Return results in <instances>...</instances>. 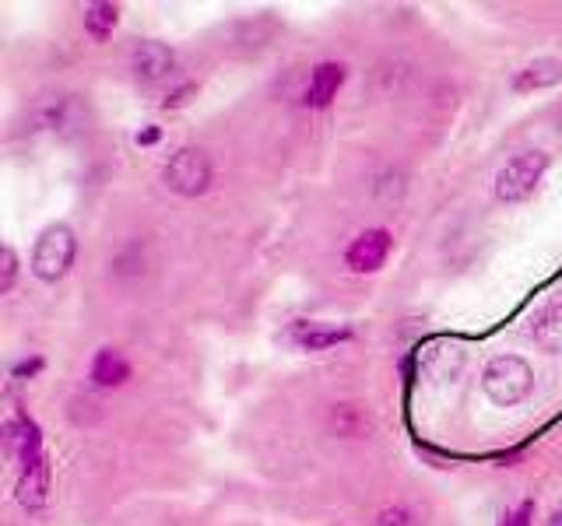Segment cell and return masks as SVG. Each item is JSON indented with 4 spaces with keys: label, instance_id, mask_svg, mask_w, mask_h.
Segmentation results:
<instances>
[{
    "label": "cell",
    "instance_id": "6da1fadb",
    "mask_svg": "<svg viewBox=\"0 0 562 526\" xmlns=\"http://www.w3.org/2000/svg\"><path fill=\"white\" fill-rule=\"evenodd\" d=\"M4 449L18 463V502L25 512H43L50 498V463L43 449V428L29 414L4 421Z\"/></svg>",
    "mask_w": 562,
    "mask_h": 526
},
{
    "label": "cell",
    "instance_id": "7a4b0ae2",
    "mask_svg": "<svg viewBox=\"0 0 562 526\" xmlns=\"http://www.w3.org/2000/svg\"><path fill=\"white\" fill-rule=\"evenodd\" d=\"M482 393L496 407H517L534 393V369L520 355H496L482 369Z\"/></svg>",
    "mask_w": 562,
    "mask_h": 526
},
{
    "label": "cell",
    "instance_id": "3957f363",
    "mask_svg": "<svg viewBox=\"0 0 562 526\" xmlns=\"http://www.w3.org/2000/svg\"><path fill=\"white\" fill-rule=\"evenodd\" d=\"M74 256H78V235H74V228L64 225V221L46 225L39 232L36 246H32V274L43 285H57L74 267Z\"/></svg>",
    "mask_w": 562,
    "mask_h": 526
},
{
    "label": "cell",
    "instance_id": "277c9868",
    "mask_svg": "<svg viewBox=\"0 0 562 526\" xmlns=\"http://www.w3.org/2000/svg\"><path fill=\"white\" fill-rule=\"evenodd\" d=\"M552 158L545 151H520L496 172V200L499 204H524L538 193Z\"/></svg>",
    "mask_w": 562,
    "mask_h": 526
},
{
    "label": "cell",
    "instance_id": "5b68a950",
    "mask_svg": "<svg viewBox=\"0 0 562 526\" xmlns=\"http://www.w3.org/2000/svg\"><path fill=\"white\" fill-rule=\"evenodd\" d=\"M211 179H215V169H211V158L204 148H180L176 155H169V162L162 165V183L166 190H173L176 197H204L211 190Z\"/></svg>",
    "mask_w": 562,
    "mask_h": 526
},
{
    "label": "cell",
    "instance_id": "8992f818",
    "mask_svg": "<svg viewBox=\"0 0 562 526\" xmlns=\"http://www.w3.org/2000/svg\"><path fill=\"white\" fill-rule=\"evenodd\" d=\"M390 249H394L390 228H366V232H359L348 242L345 267L352 274H376V271H383V263L390 260Z\"/></svg>",
    "mask_w": 562,
    "mask_h": 526
},
{
    "label": "cell",
    "instance_id": "52a82bcc",
    "mask_svg": "<svg viewBox=\"0 0 562 526\" xmlns=\"http://www.w3.org/2000/svg\"><path fill=\"white\" fill-rule=\"evenodd\" d=\"M176 71V53L173 46L155 43V39H145L130 50V74H134L141 85H162L169 81Z\"/></svg>",
    "mask_w": 562,
    "mask_h": 526
},
{
    "label": "cell",
    "instance_id": "ba28073f",
    "mask_svg": "<svg viewBox=\"0 0 562 526\" xmlns=\"http://www.w3.org/2000/svg\"><path fill=\"white\" fill-rule=\"evenodd\" d=\"M348 78V67L341 60H324L310 71V81H306V92H303V106L306 109H327L338 92L345 88Z\"/></svg>",
    "mask_w": 562,
    "mask_h": 526
},
{
    "label": "cell",
    "instance_id": "9c48e42d",
    "mask_svg": "<svg viewBox=\"0 0 562 526\" xmlns=\"http://www.w3.org/2000/svg\"><path fill=\"white\" fill-rule=\"evenodd\" d=\"M531 341L548 355H562V299H552L531 316Z\"/></svg>",
    "mask_w": 562,
    "mask_h": 526
},
{
    "label": "cell",
    "instance_id": "30bf717a",
    "mask_svg": "<svg viewBox=\"0 0 562 526\" xmlns=\"http://www.w3.org/2000/svg\"><path fill=\"white\" fill-rule=\"evenodd\" d=\"M130 362L123 358V351L116 348H99L92 358V365H88V379H92L99 390H116V386H123L130 379Z\"/></svg>",
    "mask_w": 562,
    "mask_h": 526
},
{
    "label": "cell",
    "instance_id": "8fae6325",
    "mask_svg": "<svg viewBox=\"0 0 562 526\" xmlns=\"http://www.w3.org/2000/svg\"><path fill=\"white\" fill-rule=\"evenodd\" d=\"M292 341L303 351H327V348H338V344L352 341V330L310 320V323H296V327H292Z\"/></svg>",
    "mask_w": 562,
    "mask_h": 526
},
{
    "label": "cell",
    "instance_id": "7c38bea8",
    "mask_svg": "<svg viewBox=\"0 0 562 526\" xmlns=\"http://www.w3.org/2000/svg\"><path fill=\"white\" fill-rule=\"evenodd\" d=\"M562 81V64L552 57H538L531 60V64H524L517 74H513V92L527 95V92H541V88H552Z\"/></svg>",
    "mask_w": 562,
    "mask_h": 526
},
{
    "label": "cell",
    "instance_id": "4fadbf2b",
    "mask_svg": "<svg viewBox=\"0 0 562 526\" xmlns=\"http://www.w3.org/2000/svg\"><path fill=\"white\" fill-rule=\"evenodd\" d=\"M81 22H85V32L95 39V43H106V39L116 32V25H120V8L109 4V0H99V4H88Z\"/></svg>",
    "mask_w": 562,
    "mask_h": 526
},
{
    "label": "cell",
    "instance_id": "5bb4252c",
    "mask_svg": "<svg viewBox=\"0 0 562 526\" xmlns=\"http://www.w3.org/2000/svg\"><path fill=\"white\" fill-rule=\"evenodd\" d=\"M18 281V253L11 246L0 249V295H8Z\"/></svg>",
    "mask_w": 562,
    "mask_h": 526
},
{
    "label": "cell",
    "instance_id": "9a60e30c",
    "mask_svg": "<svg viewBox=\"0 0 562 526\" xmlns=\"http://www.w3.org/2000/svg\"><path fill=\"white\" fill-rule=\"evenodd\" d=\"M534 523V502L531 498H524L520 505H513V509H506L503 516H499V526H531Z\"/></svg>",
    "mask_w": 562,
    "mask_h": 526
},
{
    "label": "cell",
    "instance_id": "2e32d148",
    "mask_svg": "<svg viewBox=\"0 0 562 526\" xmlns=\"http://www.w3.org/2000/svg\"><path fill=\"white\" fill-rule=\"evenodd\" d=\"M376 526H415V519H411V512L404 505H387L376 516Z\"/></svg>",
    "mask_w": 562,
    "mask_h": 526
},
{
    "label": "cell",
    "instance_id": "e0dca14e",
    "mask_svg": "<svg viewBox=\"0 0 562 526\" xmlns=\"http://www.w3.org/2000/svg\"><path fill=\"white\" fill-rule=\"evenodd\" d=\"M39 372H43V358L39 355L22 358V362L15 365V379H32V376H39Z\"/></svg>",
    "mask_w": 562,
    "mask_h": 526
},
{
    "label": "cell",
    "instance_id": "ac0fdd59",
    "mask_svg": "<svg viewBox=\"0 0 562 526\" xmlns=\"http://www.w3.org/2000/svg\"><path fill=\"white\" fill-rule=\"evenodd\" d=\"M197 88L194 85H180L176 92H169L166 99H162V109H180V106H187V95H194Z\"/></svg>",
    "mask_w": 562,
    "mask_h": 526
},
{
    "label": "cell",
    "instance_id": "d6986e66",
    "mask_svg": "<svg viewBox=\"0 0 562 526\" xmlns=\"http://www.w3.org/2000/svg\"><path fill=\"white\" fill-rule=\"evenodd\" d=\"M162 137V130L159 127H145L141 130V134H137V144H141V148H148V144H155Z\"/></svg>",
    "mask_w": 562,
    "mask_h": 526
},
{
    "label": "cell",
    "instance_id": "ffe728a7",
    "mask_svg": "<svg viewBox=\"0 0 562 526\" xmlns=\"http://www.w3.org/2000/svg\"><path fill=\"white\" fill-rule=\"evenodd\" d=\"M552 127H555V137L562 141V106H555V113H552Z\"/></svg>",
    "mask_w": 562,
    "mask_h": 526
},
{
    "label": "cell",
    "instance_id": "44dd1931",
    "mask_svg": "<svg viewBox=\"0 0 562 526\" xmlns=\"http://www.w3.org/2000/svg\"><path fill=\"white\" fill-rule=\"evenodd\" d=\"M555 526H562V516H559V523H555Z\"/></svg>",
    "mask_w": 562,
    "mask_h": 526
}]
</instances>
